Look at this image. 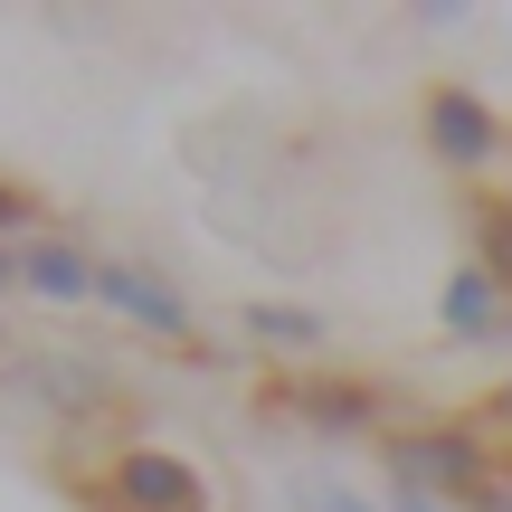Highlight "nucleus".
I'll list each match as a JSON object with an SVG mask.
<instances>
[{
    "instance_id": "nucleus-1",
    "label": "nucleus",
    "mask_w": 512,
    "mask_h": 512,
    "mask_svg": "<svg viewBox=\"0 0 512 512\" xmlns=\"http://www.w3.org/2000/svg\"><path fill=\"white\" fill-rule=\"evenodd\" d=\"M389 465H399L408 494H465L475 503L494 484V456H484L475 427H408V437H389Z\"/></svg>"
},
{
    "instance_id": "nucleus-2",
    "label": "nucleus",
    "mask_w": 512,
    "mask_h": 512,
    "mask_svg": "<svg viewBox=\"0 0 512 512\" xmlns=\"http://www.w3.org/2000/svg\"><path fill=\"white\" fill-rule=\"evenodd\" d=\"M427 143L446 171H494L503 162V114L475 86H427Z\"/></svg>"
},
{
    "instance_id": "nucleus-3",
    "label": "nucleus",
    "mask_w": 512,
    "mask_h": 512,
    "mask_svg": "<svg viewBox=\"0 0 512 512\" xmlns=\"http://www.w3.org/2000/svg\"><path fill=\"white\" fill-rule=\"evenodd\" d=\"M114 484H124V503L133 512H200V475H190L181 456H152V446H133L124 465H114Z\"/></svg>"
},
{
    "instance_id": "nucleus-4",
    "label": "nucleus",
    "mask_w": 512,
    "mask_h": 512,
    "mask_svg": "<svg viewBox=\"0 0 512 512\" xmlns=\"http://www.w3.org/2000/svg\"><path fill=\"white\" fill-rule=\"evenodd\" d=\"M503 323H512V294L484 266H456V275H446V332H456V342H494Z\"/></svg>"
},
{
    "instance_id": "nucleus-5",
    "label": "nucleus",
    "mask_w": 512,
    "mask_h": 512,
    "mask_svg": "<svg viewBox=\"0 0 512 512\" xmlns=\"http://www.w3.org/2000/svg\"><path fill=\"white\" fill-rule=\"evenodd\" d=\"M95 285H105L124 313H143V332H162V342H181V332H190V304L162 285V275H143V266H105Z\"/></svg>"
},
{
    "instance_id": "nucleus-6",
    "label": "nucleus",
    "mask_w": 512,
    "mask_h": 512,
    "mask_svg": "<svg viewBox=\"0 0 512 512\" xmlns=\"http://www.w3.org/2000/svg\"><path fill=\"white\" fill-rule=\"evenodd\" d=\"M294 408H304L313 427H370L380 418V399H370L361 380H313V389H294Z\"/></svg>"
},
{
    "instance_id": "nucleus-7",
    "label": "nucleus",
    "mask_w": 512,
    "mask_h": 512,
    "mask_svg": "<svg viewBox=\"0 0 512 512\" xmlns=\"http://www.w3.org/2000/svg\"><path fill=\"white\" fill-rule=\"evenodd\" d=\"M475 247H484V275L512 294V200H475Z\"/></svg>"
},
{
    "instance_id": "nucleus-8",
    "label": "nucleus",
    "mask_w": 512,
    "mask_h": 512,
    "mask_svg": "<svg viewBox=\"0 0 512 512\" xmlns=\"http://www.w3.org/2000/svg\"><path fill=\"white\" fill-rule=\"evenodd\" d=\"M19 275H29V285H38V294H86V285H95V275H86V266H76V256H67V247H29V266H19Z\"/></svg>"
},
{
    "instance_id": "nucleus-9",
    "label": "nucleus",
    "mask_w": 512,
    "mask_h": 512,
    "mask_svg": "<svg viewBox=\"0 0 512 512\" xmlns=\"http://www.w3.org/2000/svg\"><path fill=\"white\" fill-rule=\"evenodd\" d=\"M256 332H266V342H294V351H304L323 323H313V313H294V304H256Z\"/></svg>"
},
{
    "instance_id": "nucleus-10",
    "label": "nucleus",
    "mask_w": 512,
    "mask_h": 512,
    "mask_svg": "<svg viewBox=\"0 0 512 512\" xmlns=\"http://www.w3.org/2000/svg\"><path fill=\"white\" fill-rule=\"evenodd\" d=\"M19 219H38V200L29 190H0V228H19Z\"/></svg>"
},
{
    "instance_id": "nucleus-11",
    "label": "nucleus",
    "mask_w": 512,
    "mask_h": 512,
    "mask_svg": "<svg viewBox=\"0 0 512 512\" xmlns=\"http://www.w3.org/2000/svg\"><path fill=\"white\" fill-rule=\"evenodd\" d=\"M399 512H446L437 494H408V484H399Z\"/></svg>"
},
{
    "instance_id": "nucleus-12",
    "label": "nucleus",
    "mask_w": 512,
    "mask_h": 512,
    "mask_svg": "<svg viewBox=\"0 0 512 512\" xmlns=\"http://www.w3.org/2000/svg\"><path fill=\"white\" fill-rule=\"evenodd\" d=\"M494 408H503V418H512V389H503V399H494Z\"/></svg>"
},
{
    "instance_id": "nucleus-13",
    "label": "nucleus",
    "mask_w": 512,
    "mask_h": 512,
    "mask_svg": "<svg viewBox=\"0 0 512 512\" xmlns=\"http://www.w3.org/2000/svg\"><path fill=\"white\" fill-rule=\"evenodd\" d=\"M0 285H10V256H0Z\"/></svg>"
}]
</instances>
